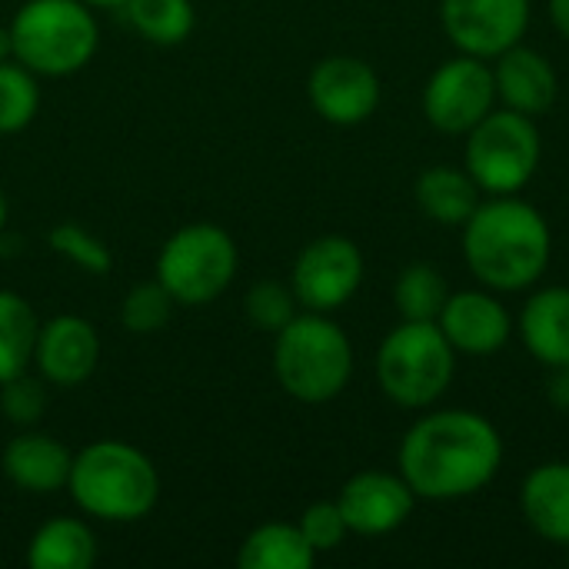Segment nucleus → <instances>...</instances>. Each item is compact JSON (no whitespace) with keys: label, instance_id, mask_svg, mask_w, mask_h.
<instances>
[{"label":"nucleus","instance_id":"f257e3e1","mask_svg":"<svg viewBox=\"0 0 569 569\" xmlns=\"http://www.w3.org/2000/svg\"><path fill=\"white\" fill-rule=\"evenodd\" d=\"M397 463L417 500L450 503L493 483L503 467V437L483 413L437 410L403 433Z\"/></svg>","mask_w":569,"mask_h":569},{"label":"nucleus","instance_id":"f03ea898","mask_svg":"<svg viewBox=\"0 0 569 569\" xmlns=\"http://www.w3.org/2000/svg\"><path fill=\"white\" fill-rule=\"evenodd\" d=\"M553 253L550 223L520 197L480 200L463 223V260L470 273L493 293H517L533 287Z\"/></svg>","mask_w":569,"mask_h":569},{"label":"nucleus","instance_id":"7ed1b4c3","mask_svg":"<svg viewBox=\"0 0 569 569\" xmlns=\"http://www.w3.org/2000/svg\"><path fill=\"white\" fill-rule=\"evenodd\" d=\"M67 493L87 517L137 523L160 500V473L143 450L120 440H100L73 457Z\"/></svg>","mask_w":569,"mask_h":569},{"label":"nucleus","instance_id":"20e7f679","mask_svg":"<svg viewBox=\"0 0 569 569\" xmlns=\"http://www.w3.org/2000/svg\"><path fill=\"white\" fill-rule=\"evenodd\" d=\"M273 373L300 403H327L340 397L353 377V347L327 313H297L273 343Z\"/></svg>","mask_w":569,"mask_h":569},{"label":"nucleus","instance_id":"39448f33","mask_svg":"<svg viewBox=\"0 0 569 569\" xmlns=\"http://www.w3.org/2000/svg\"><path fill=\"white\" fill-rule=\"evenodd\" d=\"M13 60L40 77H70L97 53V20L83 0H27L13 20Z\"/></svg>","mask_w":569,"mask_h":569},{"label":"nucleus","instance_id":"423d86ee","mask_svg":"<svg viewBox=\"0 0 569 569\" xmlns=\"http://www.w3.org/2000/svg\"><path fill=\"white\" fill-rule=\"evenodd\" d=\"M457 370V350L437 323L403 320L377 350V383L403 410L433 407Z\"/></svg>","mask_w":569,"mask_h":569},{"label":"nucleus","instance_id":"0eeeda50","mask_svg":"<svg viewBox=\"0 0 569 569\" xmlns=\"http://www.w3.org/2000/svg\"><path fill=\"white\" fill-rule=\"evenodd\" d=\"M543 157V140L533 117L517 110H490L470 133H467V173L477 187L490 197H513L520 193Z\"/></svg>","mask_w":569,"mask_h":569},{"label":"nucleus","instance_id":"6e6552de","mask_svg":"<svg viewBox=\"0 0 569 569\" xmlns=\"http://www.w3.org/2000/svg\"><path fill=\"white\" fill-rule=\"evenodd\" d=\"M237 243L217 223H187L163 243L157 280L183 307L213 303L237 277Z\"/></svg>","mask_w":569,"mask_h":569},{"label":"nucleus","instance_id":"1a4fd4ad","mask_svg":"<svg viewBox=\"0 0 569 569\" xmlns=\"http://www.w3.org/2000/svg\"><path fill=\"white\" fill-rule=\"evenodd\" d=\"M497 107L490 60L460 53L440 63L423 87V117L433 130L467 137Z\"/></svg>","mask_w":569,"mask_h":569},{"label":"nucleus","instance_id":"9d476101","mask_svg":"<svg viewBox=\"0 0 569 569\" xmlns=\"http://www.w3.org/2000/svg\"><path fill=\"white\" fill-rule=\"evenodd\" d=\"M363 283V253L347 237H317L300 250L293 260L290 287L297 293V303L313 313H333Z\"/></svg>","mask_w":569,"mask_h":569},{"label":"nucleus","instance_id":"9b49d317","mask_svg":"<svg viewBox=\"0 0 569 569\" xmlns=\"http://www.w3.org/2000/svg\"><path fill=\"white\" fill-rule=\"evenodd\" d=\"M530 13V0H440V23L450 43L480 60H493L523 43Z\"/></svg>","mask_w":569,"mask_h":569},{"label":"nucleus","instance_id":"f8f14e48","mask_svg":"<svg viewBox=\"0 0 569 569\" xmlns=\"http://www.w3.org/2000/svg\"><path fill=\"white\" fill-rule=\"evenodd\" d=\"M307 97L327 123L357 127L380 107V77L367 60L333 53L310 70Z\"/></svg>","mask_w":569,"mask_h":569},{"label":"nucleus","instance_id":"ddd939ff","mask_svg":"<svg viewBox=\"0 0 569 569\" xmlns=\"http://www.w3.org/2000/svg\"><path fill=\"white\" fill-rule=\"evenodd\" d=\"M417 493L400 473L383 470H363L350 477L337 497V507L350 527V533L360 537H387L400 530L413 513Z\"/></svg>","mask_w":569,"mask_h":569},{"label":"nucleus","instance_id":"4468645a","mask_svg":"<svg viewBox=\"0 0 569 569\" xmlns=\"http://www.w3.org/2000/svg\"><path fill=\"white\" fill-rule=\"evenodd\" d=\"M437 327L443 330L450 347L467 357H493L507 347L513 333L510 310L487 287L450 293L437 317Z\"/></svg>","mask_w":569,"mask_h":569},{"label":"nucleus","instance_id":"2eb2a0df","mask_svg":"<svg viewBox=\"0 0 569 569\" xmlns=\"http://www.w3.org/2000/svg\"><path fill=\"white\" fill-rule=\"evenodd\" d=\"M33 363L40 377L53 387H80L93 377L100 363V337L93 323L73 313H60L37 330Z\"/></svg>","mask_w":569,"mask_h":569},{"label":"nucleus","instance_id":"dca6fc26","mask_svg":"<svg viewBox=\"0 0 569 569\" xmlns=\"http://www.w3.org/2000/svg\"><path fill=\"white\" fill-rule=\"evenodd\" d=\"M493 83H497V100H503L507 110L540 117L557 103L560 80L553 63L533 50V47H510L500 57H493Z\"/></svg>","mask_w":569,"mask_h":569},{"label":"nucleus","instance_id":"f3484780","mask_svg":"<svg viewBox=\"0 0 569 569\" xmlns=\"http://www.w3.org/2000/svg\"><path fill=\"white\" fill-rule=\"evenodd\" d=\"M0 467H3V477L17 490L47 497V493L67 490L70 467H73V453L60 440H53L47 433L23 430L20 437H13L3 447Z\"/></svg>","mask_w":569,"mask_h":569},{"label":"nucleus","instance_id":"a211bd4d","mask_svg":"<svg viewBox=\"0 0 569 569\" xmlns=\"http://www.w3.org/2000/svg\"><path fill=\"white\" fill-rule=\"evenodd\" d=\"M520 510L530 530L557 547L569 550V463L553 460L527 473L520 490Z\"/></svg>","mask_w":569,"mask_h":569},{"label":"nucleus","instance_id":"6ab92c4d","mask_svg":"<svg viewBox=\"0 0 569 569\" xmlns=\"http://www.w3.org/2000/svg\"><path fill=\"white\" fill-rule=\"evenodd\" d=\"M520 337L547 370L569 367V287H543L523 303Z\"/></svg>","mask_w":569,"mask_h":569},{"label":"nucleus","instance_id":"aec40b11","mask_svg":"<svg viewBox=\"0 0 569 569\" xmlns=\"http://www.w3.org/2000/svg\"><path fill=\"white\" fill-rule=\"evenodd\" d=\"M480 187L477 180L467 173V167H427L417 183H413V197L420 203V210L443 227H463L470 220V213L480 207Z\"/></svg>","mask_w":569,"mask_h":569},{"label":"nucleus","instance_id":"412c9836","mask_svg":"<svg viewBox=\"0 0 569 569\" xmlns=\"http://www.w3.org/2000/svg\"><path fill=\"white\" fill-rule=\"evenodd\" d=\"M27 563L33 569H90L97 563V540L83 520L53 517L33 533Z\"/></svg>","mask_w":569,"mask_h":569},{"label":"nucleus","instance_id":"4be33fe9","mask_svg":"<svg viewBox=\"0 0 569 569\" xmlns=\"http://www.w3.org/2000/svg\"><path fill=\"white\" fill-rule=\"evenodd\" d=\"M313 560L317 553L297 523H263L237 553L240 569H310Z\"/></svg>","mask_w":569,"mask_h":569},{"label":"nucleus","instance_id":"5701e85b","mask_svg":"<svg viewBox=\"0 0 569 569\" xmlns=\"http://www.w3.org/2000/svg\"><path fill=\"white\" fill-rule=\"evenodd\" d=\"M37 330L40 320L33 307L13 290H0V383L27 373L33 363Z\"/></svg>","mask_w":569,"mask_h":569},{"label":"nucleus","instance_id":"b1692460","mask_svg":"<svg viewBox=\"0 0 569 569\" xmlns=\"http://www.w3.org/2000/svg\"><path fill=\"white\" fill-rule=\"evenodd\" d=\"M123 13L133 30L157 47L183 43L197 23L190 0H123Z\"/></svg>","mask_w":569,"mask_h":569},{"label":"nucleus","instance_id":"393cba45","mask_svg":"<svg viewBox=\"0 0 569 569\" xmlns=\"http://www.w3.org/2000/svg\"><path fill=\"white\" fill-rule=\"evenodd\" d=\"M450 297V287L443 273L430 263H410L400 270L397 287H393V303L403 320L417 323H437L443 303Z\"/></svg>","mask_w":569,"mask_h":569},{"label":"nucleus","instance_id":"a878e982","mask_svg":"<svg viewBox=\"0 0 569 569\" xmlns=\"http://www.w3.org/2000/svg\"><path fill=\"white\" fill-rule=\"evenodd\" d=\"M40 107L37 73L17 60H0V133H20L30 127Z\"/></svg>","mask_w":569,"mask_h":569},{"label":"nucleus","instance_id":"bb28decb","mask_svg":"<svg viewBox=\"0 0 569 569\" xmlns=\"http://www.w3.org/2000/svg\"><path fill=\"white\" fill-rule=\"evenodd\" d=\"M173 307H177V300L167 293V287L160 280L137 283L120 303V323H123V330L147 337V333H157L160 327H167Z\"/></svg>","mask_w":569,"mask_h":569},{"label":"nucleus","instance_id":"cd10ccee","mask_svg":"<svg viewBox=\"0 0 569 569\" xmlns=\"http://www.w3.org/2000/svg\"><path fill=\"white\" fill-rule=\"evenodd\" d=\"M243 313L247 320L263 330V333H280L293 317H297V293L287 283L277 280H260L247 290L243 297Z\"/></svg>","mask_w":569,"mask_h":569},{"label":"nucleus","instance_id":"c85d7f7f","mask_svg":"<svg viewBox=\"0 0 569 569\" xmlns=\"http://www.w3.org/2000/svg\"><path fill=\"white\" fill-rule=\"evenodd\" d=\"M47 243L53 253H60L63 260H70L73 267L87 270V273H107L113 267V257L107 250L103 240H97L90 230H83L80 223L73 220H63L57 223L50 233H47Z\"/></svg>","mask_w":569,"mask_h":569},{"label":"nucleus","instance_id":"c756f323","mask_svg":"<svg viewBox=\"0 0 569 569\" xmlns=\"http://www.w3.org/2000/svg\"><path fill=\"white\" fill-rule=\"evenodd\" d=\"M43 383H47L43 377H30V373H20V377L0 383L3 417L17 427H33L47 410V387Z\"/></svg>","mask_w":569,"mask_h":569},{"label":"nucleus","instance_id":"7c9ffc66","mask_svg":"<svg viewBox=\"0 0 569 569\" xmlns=\"http://www.w3.org/2000/svg\"><path fill=\"white\" fill-rule=\"evenodd\" d=\"M300 533L307 537V543L313 547V553L320 557V553H330V550H337L343 540H347V533H350V527H347V520H343V513H340V507H337V500H320V503H310L307 510H303V517H300Z\"/></svg>","mask_w":569,"mask_h":569},{"label":"nucleus","instance_id":"2f4dec72","mask_svg":"<svg viewBox=\"0 0 569 569\" xmlns=\"http://www.w3.org/2000/svg\"><path fill=\"white\" fill-rule=\"evenodd\" d=\"M547 400L560 413H569V367H553V377L547 383Z\"/></svg>","mask_w":569,"mask_h":569},{"label":"nucleus","instance_id":"473e14b6","mask_svg":"<svg viewBox=\"0 0 569 569\" xmlns=\"http://www.w3.org/2000/svg\"><path fill=\"white\" fill-rule=\"evenodd\" d=\"M550 20L569 40V0H550Z\"/></svg>","mask_w":569,"mask_h":569},{"label":"nucleus","instance_id":"72a5a7b5","mask_svg":"<svg viewBox=\"0 0 569 569\" xmlns=\"http://www.w3.org/2000/svg\"><path fill=\"white\" fill-rule=\"evenodd\" d=\"M0 60H13V37H10V27H0Z\"/></svg>","mask_w":569,"mask_h":569},{"label":"nucleus","instance_id":"f704fd0d","mask_svg":"<svg viewBox=\"0 0 569 569\" xmlns=\"http://www.w3.org/2000/svg\"><path fill=\"white\" fill-rule=\"evenodd\" d=\"M87 7H123V0H83Z\"/></svg>","mask_w":569,"mask_h":569},{"label":"nucleus","instance_id":"c9c22d12","mask_svg":"<svg viewBox=\"0 0 569 569\" xmlns=\"http://www.w3.org/2000/svg\"><path fill=\"white\" fill-rule=\"evenodd\" d=\"M3 223H7V197L0 190V230H3Z\"/></svg>","mask_w":569,"mask_h":569}]
</instances>
